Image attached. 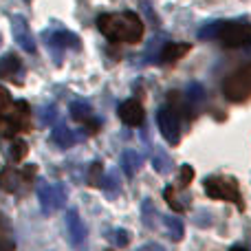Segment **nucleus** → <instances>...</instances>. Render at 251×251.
I'll list each match as a JSON object with an SVG mask.
<instances>
[{"label": "nucleus", "mask_w": 251, "mask_h": 251, "mask_svg": "<svg viewBox=\"0 0 251 251\" xmlns=\"http://www.w3.org/2000/svg\"><path fill=\"white\" fill-rule=\"evenodd\" d=\"M97 29L106 40L122 44H137L143 38V22L137 13H101L97 16Z\"/></svg>", "instance_id": "1"}, {"label": "nucleus", "mask_w": 251, "mask_h": 251, "mask_svg": "<svg viewBox=\"0 0 251 251\" xmlns=\"http://www.w3.org/2000/svg\"><path fill=\"white\" fill-rule=\"evenodd\" d=\"M205 187V194L209 199H216V201H229V203H236L238 209H245V201L243 194H240V187L238 181L231 176H207L203 183Z\"/></svg>", "instance_id": "2"}, {"label": "nucleus", "mask_w": 251, "mask_h": 251, "mask_svg": "<svg viewBox=\"0 0 251 251\" xmlns=\"http://www.w3.org/2000/svg\"><path fill=\"white\" fill-rule=\"evenodd\" d=\"M223 95L227 101H234V104H243V101L251 100V64L236 69L223 82Z\"/></svg>", "instance_id": "3"}, {"label": "nucleus", "mask_w": 251, "mask_h": 251, "mask_svg": "<svg viewBox=\"0 0 251 251\" xmlns=\"http://www.w3.org/2000/svg\"><path fill=\"white\" fill-rule=\"evenodd\" d=\"M31 128V108L26 101L18 100L13 101L11 110L0 119V134L2 137H13L18 132H25Z\"/></svg>", "instance_id": "4"}, {"label": "nucleus", "mask_w": 251, "mask_h": 251, "mask_svg": "<svg viewBox=\"0 0 251 251\" xmlns=\"http://www.w3.org/2000/svg\"><path fill=\"white\" fill-rule=\"evenodd\" d=\"M218 40H221L227 49L251 47V25L249 22H243V20H234V22L223 20V29H221Z\"/></svg>", "instance_id": "5"}, {"label": "nucleus", "mask_w": 251, "mask_h": 251, "mask_svg": "<svg viewBox=\"0 0 251 251\" xmlns=\"http://www.w3.org/2000/svg\"><path fill=\"white\" fill-rule=\"evenodd\" d=\"M38 201H40V207L42 212L53 214L57 209H62L66 205V190L64 185L60 183H40L38 185Z\"/></svg>", "instance_id": "6"}, {"label": "nucleus", "mask_w": 251, "mask_h": 251, "mask_svg": "<svg viewBox=\"0 0 251 251\" xmlns=\"http://www.w3.org/2000/svg\"><path fill=\"white\" fill-rule=\"evenodd\" d=\"M64 225H66V238H69L71 247L75 251H84L86 249V225L79 218V212L75 207H71L64 216Z\"/></svg>", "instance_id": "7"}, {"label": "nucleus", "mask_w": 251, "mask_h": 251, "mask_svg": "<svg viewBox=\"0 0 251 251\" xmlns=\"http://www.w3.org/2000/svg\"><path fill=\"white\" fill-rule=\"evenodd\" d=\"M42 40L53 53H55V62H60L57 51H69V49H79L82 42L73 31H44Z\"/></svg>", "instance_id": "8"}, {"label": "nucleus", "mask_w": 251, "mask_h": 251, "mask_svg": "<svg viewBox=\"0 0 251 251\" xmlns=\"http://www.w3.org/2000/svg\"><path fill=\"white\" fill-rule=\"evenodd\" d=\"M156 124H159V130L163 134V139L172 146H176L181 141V122H178V115L174 113L172 108H159L156 113Z\"/></svg>", "instance_id": "9"}, {"label": "nucleus", "mask_w": 251, "mask_h": 251, "mask_svg": "<svg viewBox=\"0 0 251 251\" xmlns=\"http://www.w3.org/2000/svg\"><path fill=\"white\" fill-rule=\"evenodd\" d=\"M0 77L22 86V82H25V64L20 62V57L16 53H7L4 57H0Z\"/></svg>", "instance_id": "10"}, {"label": "nucleus", "mask_w": 251, "mask_h": 251, "mask_svg": "<svg viewBox=\"0 0 251 251\" xmlns=\"http://www.w3.org/2000/svg\"><path fill=\"white\" fill-rule=\"evenodd\" d=\"M11 33H13V40H16L26 53H35V42H33V38H31V31H29V25H26L25 16H20V13H13L11 16Z\"/></svg>", "instance_id": "11"}, {"label": "nucleus", "mask_w": 251, "mask_h": 251, "mask_svg": "<svg viewBox=\"0 0 251 251\" xmlns=\"http://www.w3.org/2000/svg\"><path fill=\"white\" fill-rule=\"evenodd\" d=\"M117 115H119V119H122L126 126H130V128L141 126L143 119H146V110H143V106H141V101L139 100H126L124 104H119Z\"/></svg>", "instance_id": "12"}, {"label": "nucleus", "mask_w": 251, "mask_h": 251, "mask_svg": "<svg viewBox=\"0 0 251 251\" xmlns=\"http://www.w3.org/2000/svg\"><path fill=\"white\" fill-rule=\"evenodd\" d=\"M190 49L192 47H190V44H185V42H168V44H163V47H161L159 60L163 62V64H172V62L181 60V57L185 55Z\"/></svg>", "instance_id": "13"}, {"label": "nucleus", "mask_w": 251, "mask_h": 251, "mask_svg": "<svg viewBox=\"0 0 251 251\" xmlns=\"http://www.w3.org/2000/svg\"><path fill=\"white\" fill-rule=\"evenodd\" d=\"M51 139L57 148H62V150H69V148H73L75 143H77V134H75L66 124L55 126L51 132Z\"/></svg>", "instance_id": "14"}, {"label": "nucleus", "mask_w": 251, "mask_h": 251, "mask_svg": "<svg viewBox=\"0 0 251 251\" xmlns=\"http://www.w3.org/2000/svg\"><path fill=\"white\" fill-rule=\"evenodd\" d=\"M22 183H26V178L22 176V172H16L13 168H2L0 170V187L9 194L20 190Z\"/></svg>", "instance_id": "15"}, {"label": "nucleus", "mask_w": 251, "mask_h": 251, "mask_svg": "<svg viewBox=\"0 0 251 251\" xmlns=\"http://www.w3.org/2000/svg\"><path fill=\"white\" fill-rule=\"evenodd\" d=\"M185 101H187V108H190L192 115L199 113V108L203 106V101H205V88H203V84H199V82L187 84V88H185Z\"/></svg>", "instance_id": "16"}, {"label": "nucleus", "mask_w": 251, "mask_h": 251, "mask_svg": "<svg viewBox=\"0 0 251 251\" xmlns=\"http://www.w3.org/2000/svg\"><path fill=\"white\" fill-rule=\"evenodd\" d=\"M143 165V156L137 150H126L122 154V170L126 172V176H134Z\"/></svg>", "instance_id": "17"}, {"label": "nucleus", "mask_w": 251, "mask_h": 251, "mask_svg": "<svg viewBox=\"0 0 251 251\" xmlns=\"http://www.w3.org/2000/svg\"><path fill=\"white\" fill-rule=\"evenodd\" d=\"M163 225H165V231H168V238H172L174 243H178L183 238V234H185L183 221L176 216H163Z\"/></svg>", "instance_id": "18"}, {"label": "nucleus", "mask_w": 251, "mask_h": 251, "mask_svg": "<svg viewBox=\"0 0 251 251\" xmlns=\"http://www.w3.org/2000/svg\"><path fill=\"white\" fill-rule=\"evenodd\" d=\"M152 165L159 174H168L172 170V159L168 156V152L163 148H156L154 146V152H152Z\"/></svg>", "instance_id": "19"}, {"label": "nucleus", "mask_w": 251, "mask_h": 251, "mask_svg": "<svg viewBox=\"0 0 251 251\" xmlns=\"http://www.w3.org/2000/svg\"><path fill=\"white\" fill-rule=\"evenodd\" d=\"M141 216H143V225L146 227H150V229H154L156 225H159V212H156V207H154V203H152L150 199H146L143 201V205H141Z\"/></svg>", "instance_id": "20"}, {"label": "nucleus", "mask_w": 251, "mask_h": 251, "mask_svg": "<svg viewBox=\"0 0 251 251\" xmlns=\"http://www.w3.org/2000/svg\"><path fill=\"white\" fill-rule=\"evenodd\" d=\"M69 113H71V117L77 119V122H88V119H91L93 108H91V104H88V101L77 100V101H73V104L69 106Z\"/></svg>", "instance_id": "21"}, {"label": "nucleus", "mask_w": 251, "mask_h": 251, "mask_svg": "<svg viewBox=\"0 0 251 251\" xmlns=\"http://www.w3.org/2000/svg\"><path fill=\"white\" fill-rule=\"evenodd\" d=\"M221 29H223V20H214V22H207L199 29V40H214L221 35Z\"/></svg>", "instance_id": "22"}, {"label": "nucleus", "mask_w": 251, "mask_h": 251, "mask_svg": "<svg viewBox=\"0 0 251 251\" xmlns=\"http://www.w3.org/2000/svg\"><path fill=\"white\" fill-rule=\"evenodd\" d=\"M26 152H29V146H26V141H22V139H13L11 148H9V156H11L13 161H22L26 156Z\"/></svg>", "instance_id": "23"}, {"label": "nucleus", "mask_w": 251, "mask_h": 251, "mask_svg": "<svg viewBox=\"0 0 251 251\" xmlns=\"http://www.w3.org/2000/svg\"><path fill=\"white\" fill-rule=\"evenodd\" d=\"M101 187H104L106 192H108L110 196H115L117 192H122V185H119V178H117V172H108L104 176V181H101Z\"/></svg>", "instance_id": "24"}, {"label": "nucleus", "mask_w": 251, "mask_h": 251, "mask_svg": "<svg viewBox=\"0 0 251 251\" xmlns=\"http://www.w3.org/2000/svg\"><path fill=\"white\" fill-rule=\"evenodd\" d=\"M163 196H165V201H168V205L174 209V212H185V209H187V205L178 201L176 190H174V187H165V190H163Z\"/></svg>", "instance_id": "25"}, {"label": "nucleus", "mask_w": 251, "mask_h": 251, "mask_svg": "<svg viewBox=\"0 0 251 251\" xmlns=\"http://www.w3.org/2000/svg\"><path fill=\"white\" fill-rule=\"evenodd\" d=\"M57 119V108L53 104H47L40 108V124L42 126H49V124H55Z\"/></svg>", "instance_id": "26"}, {"label": "nucleus", "mask_w": 251, "mask_h": 251, "mask_svg": "<svg viewBox=\"0 0 251 251\" xmlns=\"http://www.w3.org/2000/svg\"><path fill=\"white\" fill-rule=\"evenodd\" d=\"M108 238L113 240L119 249H124V247H128V243H130V231L128 229H113Z\"/></svg>", "instance_id": "27"}, {"label": "nucleus", "mask_w": 251, "mask_h": 251, "mask_svg": "<svg viewBox=\"0 0 251 251\" xmlns=\"http://www.w3.org/2000/svg\"><path fill=\"white\" fill-rule=\"evenodd\" d=\"M101 181H104V176H101V163L95 161L88 168V185H101Z\"/></svg>", "instance_id": "28"}, {"label": "nucleus", "mask_w": 251, "mask_h": 251, "mask_svg": "<svg viewBox=\"0 0 251 251\" xmlns=\"http://www.w3.org/2000/svg\"><path fill=\"white\" fill-rule=\"evenodd\" d=\"M11 106H13V101H11V95L7 93V88H2L0 86V119L4 117V115L11 110Z\"/></svg>", "instance_id": "29"}, {"label": "nucleus", "mask_w": 251, "mask_h": 251, "mask_svg": "<svg viewBox=\"0 0 251 251\" xmlns=\"http://www.w3.org/2000/svg\"><path fill=\"white\" fill-rule=\"evenodd\" d=\"M194 178V168L192 165H181V174H178V185L181 187H187Z\"/></svg>", "instance_id": "30"}, {"label": "nucleus", "mask_w": 251, "mask_h": 251, "mask_svg": "<svg viewBox=\"0 0 251 251\" xmlns=\"http://www.w3.org/2000/svg\"><path fill=\"white\" fill-rule=\"evenodd\" d=\"M137 251H165V247L159 245V243H146V245H141Z\"/></svg>", "instance_id": "31"}, {"label": "nucleus", "mask_w": 251, "mask_h": 251, "mask_svg": "<svg viewBox=\"0 0 251 251\" xmlns=\"http://www.w3.org/2000/svg\"><path fill=\"white\" fill-rule=\"evenodd\" d=\"M13 249H16V245L7 236H0V251H13Z\"/></svg>", "instance_id": "32"}, {"label": "nucleus", "mask_w": 251, "mask_h": 251, "mask_svg": "<svg viewBox=\"0 0 251 251\" xmlns=\"http://www.w3.org/2000/svg\"><path fill=\"white\" fill-rule=\"evenodd\" d=\"M9 229H11V227H9L7 216H4V214L0 212V236H7V234H9Z\"/></svg>", "instance_id": "33"}, {"label": "nucleus", "mask_w": 251, "mask_h": 251, "mask_svg": "<svg viewBox=\"0 0 251 251\" xmlns=\"http://www.w3.org/2000/svg\"><path fill=\"white\" fill-rule=\"evenodd\" d=\"M231 251H247V249H243V247H234Z\"/></svg>", "instance_id": "34"}, {"label": "nucleus", "mask_w": 251, "mask_h": 251, "mask_svg": "<svg viewBox=\"0 0 251 251\" xmlns=\"http://www.w3.org/2000/svg\"><path fill=\"white\" fill-rule=\"evenodd\" d=\"M0 47H2V35H0Z\"/></svg>", "instance_id": "35"}, {"label": "nucleus", "mask_w": 251, "mask_h": 251, "mask_svg": "<svg viewBox=\"0 0 251 251\" xmlns=\"http://www.w3.org/2000/svg\"><path fill=\"white\" fill-rule=\"evenodd\" d=\"M106 251H113V249H106Z\"/></svg>", "instance_id": "36"}]
</instances>
